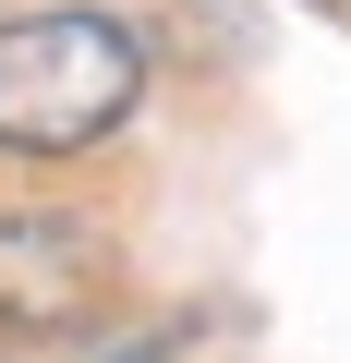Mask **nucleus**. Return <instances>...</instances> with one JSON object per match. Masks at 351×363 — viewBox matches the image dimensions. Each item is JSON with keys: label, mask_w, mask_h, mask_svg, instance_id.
<instances>
[{"label": "nucleus", "mask_w": 351, "mask_h": 363, "mask_svg": "<svg viewBox=\"0 0 351 363\" xmlns=\"http://www.w3.org/2000/svg\"><path fill=\"white\" fill-rule=\"evenodd\" d=\"M133 97H145V49L109 13H13L0 25V145L73 157L97 133H121Z\"/></svg>", "instance_id": "1"}, {"label": "nucleus", "mask_w": 351, "mask_h": 363, "mask_svg": "<svg viewBox=\"0 0 351 363\" xmlns=\"http://www.w3.org/2000/svg\"><path fill=\"white\" fill-rule=\"evenodd\" d=\"M109 230L73 206H13L0 218V339H73L109 315Z\"/></svg>", "instance_id": "2"}, {"label": "nucleus", "mask_w": 351, "mask_h": 363, "mask_svg": "<svg viewBox=\"0 0 351 363\" xmlns=\"http://www.w3.org/2000/svg\"><path fill=\"white\" fill-rule=\"evenodd\" d=\"M327 13H351V0H327Z\"/></svg>", "instance_id": "3"}]
</instances>
